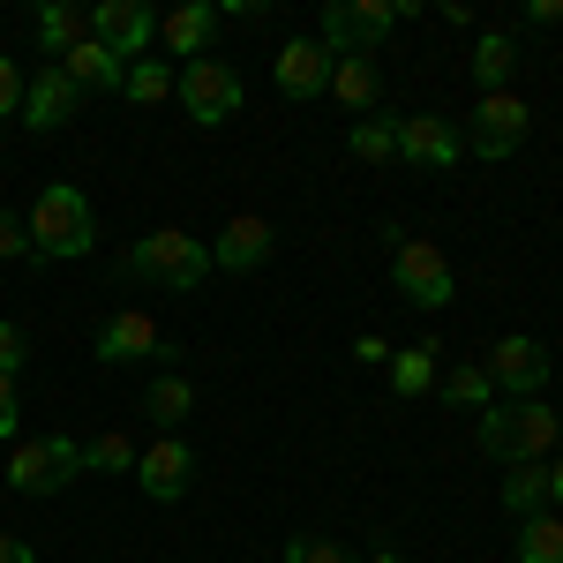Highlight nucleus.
Segmentation results:
<instances>
[{
  "label": "nucleus",
  "instance_id": "nucleus-5",
  "mask_svg": "<svg viewBox=\"0 0 563 563\" xmlns=\"http://www.w3.org/2000/svg\"><path fill=\"white\" fill-rule=\"evenodd\" d=\"M76 474H84V443L60 435V429L8 451V488H15V496H53V488H68Z\"/></svg>",
  "mask_w": 563,
  "mask_h": 563
},
{
  "label": "nucleus",
  "instance_id": "nucleus-37",
  "mask_svg": "<svg viewBox=\"0 0 563 563\" xmlns=\"http://www.w3.org/2000/svg\"><path fill=\"white\" fill-rule=\"evenodd\" d=\"M0 563H38V556H31L23 541H8V533H0Z\"/></svg>",
  "mask_w": 563,
  "mask_h": 563
},
{
  "label": "nucleus",
  "instance_id": "nucleus-40",
  "mask_svg": "<svg viewBox=\"0 0 563 563\" xmlns=\"http://www.w3.org/2000/svg\"><path fill=\"white\" fill-rule=\"evenodd\" d=\"M556 429H563V406H556Z\"/></svg>",
  "mask_w": 563,
  "mask_h": 563
},
{
  "label": "nucleus",
  "instance_id": "nucleus-28",
  "mask_svg": "<svg viewBox=\"0 0 563 563\" xmlns=\"http://www.w3.org/2000/svg\"><path fill=\"white\" fill-rule=\"evenodd\" d=\"M129 106H166V98H174V68H166V60H129Z\"/></svg>",
  "mask_w": 563,
  "mask_h": 563
},
{
  "label": "nucleus",
  "instance_id": "nucleus-16",
  "mask_svg": "<svg viewBox=\"0 0 563 563\" xmlns=\"http://www.w3.org/2000/svg\"><path fill=\"white\" fill-rule=\"evenodd\" d=\"M271 76L286 98H316V90H331V45L323 38H286L278 45V60H271Z\"/></svg>",
  "mask_w": 563,
  "mask_h": 563
},
{
  "label": "nucleus",
  "instance_id": "nucleus-23",
  "mask_svg": "<svg viewBox=\"0 0 563 563\" xmlns=\"http://www.w3.org/2000/svg\"><path fill=\"white\" fill-rule=\"evenodd\" d=\"M466 68H474L481 98H496V90L511 84V68H519V45L504 38V31H481V45H474V60H466Z\"/></svg>",
  "mask_w": 563,
  "mask_h": 563
},
{
  "label": "nucleus",
  "instance_id": "nucleus-24",
  "mask_svg": "<svg viewBox=\"0 0 563 563\" xmlns=\"http://www.w3.org/2000/svg\"><path fill=\"white\" fill-rule=\"evenodd\" d=\"M346 151L361 158V166H390V158H398V121H376V113H368V121H353Z\"/></svg>",
  "mask_w": 563,
  "mask_h": 563
},
{
  "label": "nucleus",
  "instance_id": "nucleus-2",
  "mask_svg": "<svg viewBox=\"0 0 563 563\" xmlns=\"http://www.w3.org/2000/svg\"><path fill=\"white\" fill-rule=\"evenodd\" d=\"M556 406H541V398H519V406H488L481 413V451L488 459H504V466H541V459H556Z\"/></svg>",
  "mask_w": 563,
  "mask_h": 563
},
{
  "label": "nucleus",
  "instance_id": "nucleus-30",
  "mask_svg": "<svg viewBox=\"0 0 563 563\" xmlns=\"http://www.w3.org/2000/svg\"><path fill=\"white\" fill-rule=\"evenodd\" d=\"M286 563H353L346 541H323V533H294L286 541Z\"/></svg>",
  "mask_w": 563,
  "mask_h": 563
},
{
  "label": "nucleus",
  "instance_id": "nucleus-26",
  "mask_svg": "<svg viewBox=\"0 0 563 563\" xmlns=\"http://www.w3.org/2000/svg\"><path fill=\"white\" fill-rule=\"evenodd\" d=\"M519 563H563V519L556 511H533L519 526Z\"/></svg>",
  "mask_w": 563,
  "mask_h": 563
},
{
  "label": "nucleus",
  "instance_id": "nucleus-32",
  "mask_svg": "<svg viewBox=\"0 0 563 563\" xmlns=\"http://www.w3.org/2000/svg\"><path fill=\"white\" fill-rule=\"evenodd\" d=\"M15 113H23V68L0 53V121H15Z\"/></svg>",
  "mask_w": 563,
  "mask_h": 563
},
{
  "label": "nucleus",
  "instance_id": "nucleus-8",
  "mask_svg": "<svg viewBox=\"0 0 563 563\" xmlns=\"http://www.w3.org/2000/svg\"><path fill=\"white\" fill-rule=\"evenodd\" d=\"M90 38L106 45L113 60H143V45L158 38V8L151 0H98L90 8Z\"/></svg>",
  "mask_w": 563,
  "mask_h": 563
},
{
  "label": "nucleus",
  "instance_id": "nucleus-10",
  "mask_svg": "<svg viewBox=\"0 0 563 563\" xmlns=\"http://www.w3.org/2000/svg\"><path fill=\"white\" fill-rule=\"evenodd\" d=\"M488 368V384L496 390H511V398H541V384H549V346L541 339H526V331H511V339H496V353L481 361Z\"/></svg>",
  "mask_w": 563,
  "mask_h": 563
},
{
  "label": "nucleus",
  "instance_id": "nucleus-36",
  "mask_svg": "<svg viewBox=\"0 0 563 563\" xmlns=\"http://www.w3.org/2000/svg\"><path fill=\"white\" fill-rule=\"evenodd\" d=\"M526 23H541V31L563 23V0H526Z\"/></svg>",
  "mask_w": 563,
  "mask_h": 563
},
{
  "label": "nucleus",
  "instance_id": "nucleus-27",
  "mask_svg": "<svg viewBox=\"0 0 563 563\" xmlns=\"http://www.w3.org/2000/svg\"><path fill=\"white\" fill-rule=\"evenodd\" d=\"M504 504H511L519 519H533V511L549 504V459H541V466H511V481H504Z\"/></svg>",
  "mask_w": 563,
  "mask_h": 563
},
{
  "label": "nucleus",
  "instance_id": "nucleus-7",
  "mask_svg": "<svg viewBox=\"0 0 563 563\" xmlns=\"http://www.w3.org/2000/svg\"><path fill=\"white\" fill-rule=\"evenodd\" d=\"M390 286L413 308H451L459 278H451V256L435 241H390Z\"/></svg>",
  "mask_w": 563,
  "mask_h": 563
},
{
  "label": "nucleus",
  "instance_id": "nucleus-22",
  "mask_svg": "<svg viewBox=\"0 0 563 563\" xmlns=\"http://www.w3.org/2000/svg\"><path fill=\"white\" fill-rule=\"evenodd\" d=\"M435 361H443V346H435V339H421V346H398L384 361L390 368V390H398V398H421V390H435Z\"/></svg>",
  "mask_w": 563,
  "mask_h": 563
},
{
  "label": "nucleus",
  "instance_id": "nucleus-33",
  "mask_svg": "<svg viewBox=\"0 0 563 563\" xmlns=\"http://www.w3.org/2000/svg\"><path fill=\"white\" fill-rule=\"evenodd\" d=\"M23 368V323H0V376Z\"/></svg>",
  "mask_w": 563,
  "mask_h": 563
},
{
  "label": "nucleus",
  "instance_id": "nucleus-20",
  "mask_svg": "<svg viewBox=\"0 0 563 563\" xmlns=\"http://www.w3.org/2000/svg\"><path fill=\"white\" fill-rule=\"evenodd\" d=\"M331 90H339V106H353V113H376L384 76H376V60H368V53H346V60H331Z\"/></svg>",
  "mask_w": 563,
  "mask_h": 563
},
{
  "label": "nucleus",
  "instance_id": "nucleus-12",
  "mask_svg": "<svg viewBox=\"0 0 563 563\" xmlns=\"http://www.w3.org/2000/svg\"><path fill=\"white\" fill-rule=\"evenodd\" d=\"M135 481H143V496H151V504H180V496H188V481H196V451H188L180 435H158V443H143V451H135Z\"/></svg>",
  "mask_w": 563,
  "mask_h": 563
},
{
  "label": "nucleus",
  "instance_id": "nucleus-6",
  "mask_svg": "<svg viewBox=\"0 0 563 563\" xmlns=\"http://www.w3.org/2000/svg\"><path fill=\"white\" fill-rule=\"evenodd\" d=\"M180 106H188V121L196 129H225V121H241V106H249V90H241V68L233 60H188L180 68Z\"/></svg>",
  "mask_w": 563,
  "mask_h": 563
},
{
  "label": "nucleus",
  "instance_id": "nucleus-13",
  "mask_svg": "<svg viewBox=\"0 0 563 563\" xmlns=\"http://www.w3.org/2000/svg\"><path fill=\"white\" fill-rule=\"evenodd\" d=\"M271 256H278V225L256 211L225 218V233L211 241V271H263Z\"/></svg>",
  "mask_w": 563,
  "mask_h": 563
},
{
  "label": "nucleus",
  "instance_id": "nucleus-19",
  "mask_svg": "<svg viewBox=\"0 0 563 563\" xmlns=\"http://www.w3.org/2000/svg\"><path fill=\"white\" fill-rule=\"evenodd\" d=\"M84 38H90V15H84V8H60V0L38 8V53H45V68H60Z\"/></svg>",
  "mask_w": 563,
  "mask_h": 563
},
{
  "label": "nucleus",
  "instance_id": "nucleus-29",
  "mask_svg": "<svg viewBox=\"0 0 563 563\" xmlns=\"http://www.w3.org/2000/svg\"><path fill=\"white\" fill-rule=\"evenodd\" d=\"M84 466H98V474H135V443L121 429L90 435V443H84Z\"/></svg>",
  "mask_w": 563,
  "mask_h": 563
},
{
  "label": "nucleus",
  "instance_id": "nucleus-18",
  "mask_svg": "<svg viewBox=\"0 0 563 563\" xmlns=\"http://www.w3.org/2000/svg\"><path fill=\"white\" fill-rule=\"evenodd\" d=\"M60 76H68V84L90 98V90H121V84H129V60H113V53H106L98 38H84L76 53H68V60H60Z\"/></svg>",
  "mask_w": 563,
  "mask_h": 563
},
{
  "label": "nucleus",
  "instance_id": "nucleus-34",
  "mask_svg": "<svg viewBox=\"0 0 563 563\" xmlns=\"http://www.w3.org/2000/svg\"><path fill=\"white\" fill-rule=\"evenodd\" d=\"M23 429V406H15V376H0V443Z\"/></svg>",
  "mask_w": 563,
  "mask_h": 563
},
{
  "label": "nucleus",
  "instance_id": "nucleus-39",
  "mask_svg": "<svg viewBox=\"0 0 563 563\" xmlns=\"http://www.w3.org/2000/svg\"><path fill=\"white\" fill-rule=\"evenodd\" d=\"M368 563H406V556H390V549H384V556H368Z\"/></svg>",
  "mask_w": 563,
  "mask_h": 563
},
{
  "label": "nucleus",
  "instance_id": "nucleus-1",
  "mask_svg": "<svg viewBox=\"0 0 563 563\" xmlns=\"http://www.w3.org/2000/svg\"><path fill=\"white\" fill-rule=\"evenodd\" d=\"M121 271H129L135 286H158V294H196L211 278V241H196L180 225H158V233H143L121 256Z\"/></svg>",
  "mask_w": 563,
  "mask_h": 563
},
{
  "label": "nucleus",
  "instance_id": "nucleus-4",
  "mask_svg": "<svg viewBox=\"0 0 563 563\" xmlns=\"http://www.w3.org/2000/svg\"><path fill=\"white\" fill-rule=\"evenodd\" d=\"M413 8H421V0H331V8H323V45H331V60L384 45Z\"/></svg>",
  "mask_w": 563,
  "mask_h": 563
},
{
  "label": "nucleus",
  "instance_id": "nucleus-11",
  "mask_svg": "<svg viewBox=\"0 0 563 563\" xmlns=\"http://www.w3.org/2000/svg\"><path fill=\"white\" fill-rule=\"evenodd\" d=\"M98 361H174V339L158 331V316H143V308H121V316H106L98 323Z\"/></svg>",
  "mask_w": 563,
  "mask_h": 563
},
{
  "label": "nucleus",
  "instance_id": "nucleus-31",
  "mask_svg": "<svg viewBox=\"0 0 563 563\" xmlns=\"http://www.w3.org/2000/svg\"><path fill=\"white\" fill-rule=\"evenodd\" d=\"M0 263H31V218H15L0 203Z\"/></svg>",
  "mask_w": 563,
  "mask_h": 563
},
{
  "label": "nucleus",
  "instance_id": "nucleus-15",
  "mask_svg": "<svg viewBox=\"0 0 563 563\" xmlns=\"http://www.w3.org/2000/svg\"><path fill=\"white\" fill-rule=\"evenodd\" d=\"M398 158H413V166H459L466 158V135H459V121H443V113H406L398 121Z\"/></svg>",
  "mask_w": 563,
  "mask_h": 563
},
{
  "label": "nucleus",
  "instance_id": "nucleus-25",
  "mask_svg": "<svg viewBox=\"0 0 563 563\" xmlns=\"http://www.w3.org/2000/svg\"><path fill=\"white\" fill-rule=\"evenodd\" d=\"M435 390H443L451 406H481V413H488V398H496V384H488V368H481V361L443 368V376H435Z\"/></svg>",
  "mask_w": 563,
  "mask_h": 563
},
{
  "label": "nucleus",
  "instance_id": "nucleus-17",
  "mask_svg": "<svg viewBox=\"0 0 563 563\" xmlns=\"http://www.w3.org/2000/svg\"><path fill=\"white\" fill-rule=\"evenodd\" d=\"M158 38H166V53H180V60H203L218 38V8H203V0H180L174 15H158Z\"/></svg>",
  "mask_w": 563,
  "mask_h": 563
},
{
  "label": "nucleus",
  "instance_id": "nucleus-9",
  "mask_svg": "<svg viewBox=\"0 0 563 563\" xmlns=\"http://www.w3.org/2000/svg\"><path fill=\"white\" fill-rule=\"evenodd\" d=\"M526 129H533V106H526L519 90H496V98H481L474 106V135H466V151H481V158H511L526 143Z\"/></svg>",
  "mask_w": 563,
  "mask_h": 563
},
{
  "label": "nucleus",
  "instance_id": "nucleus-14",
  "mask_svg": "<svg viewBox=\"0 0 563 563\" xmlns=\"http://www.w3.org/2000/svg\"><path fill=\"white\" fill-rule=\"evenodd\" d=\"M76 113H84V90L68 84L60 68H38V76L23 84V113H15V121H23V129H38V135H53V129H68Z\"/></svg>",
  "mask_w": 563,
  "mask_h": 563
},
{
  "label": "nucleus",
  "instance_id": "nucleus-38",
  "mask_svg": "<svg viewBox=\"0 0 563 563\" xmlns=\"http://www.w3.org/2000/svg\"><path fill=\"white\" fill-rule=\"evenodd\" d=\"M549 504H563V451L549 459Z\"/></svg>",
  "mask_w": 563,
  "mask_h": 563
},
{
  "label": "nucleus",
  "instance_id": "nucleus-3",
  "mask_svg": "<svg viewBox=\"0 0 563 563\" xmlns=\"http://www.w3.org/2000/svg\"><path fill=\"white\" fill-rule=\"evenodd\" d=\"M90 241H98V218H90L84 188L45 180L38 203H31V256H45V263H84Z\"/></svg>",
  "mask_w": 563,
  "mask_h": 563
},
{
  "label": "nucleus",
  "instance_id": "nucleus-35",
  "mask_svg": "<svg viewBox=\"0 0 563 563\" xmlns=\"http://www.w3.org/2000/svg\"><path fill=\"white\" fill-rule=\"evenodd\" d=\"M353 361H368V368L390 361V339H384V331H361V339H353Z\"/></svg>",
  "mask_w": 563,
  "mask_h": 563
},
{
  "label": "nucleus",
  "instance_id": "nucleus-21",
  "mask_svg": "<svg viewBox=\"0 0 563 563\" xmlns=\"http://www.w3.org/2000/svg\"><path fill=\"white\" fill-rule=\"evenodd\" d=\"M143 413H151V421H158V435H180V421H188V413H196V384H188V376H174V368H166V376H158V384L143 390Z\"/></svg>",
  "mask_w": 563,
  "mask_h": 563
}]
</instances>
